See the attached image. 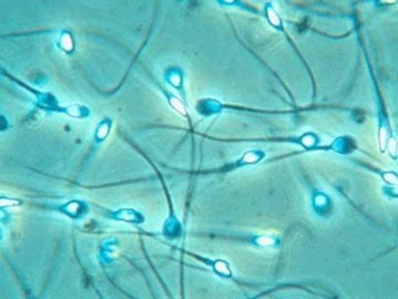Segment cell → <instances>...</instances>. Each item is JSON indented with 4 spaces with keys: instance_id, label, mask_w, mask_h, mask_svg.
I'll return each mask as SVG.
<instances>
[{
    "instance_id": "obj_1",
    "label": "cell",
    "mask_w": 398,
    "mask_h": 299,
    "mask_svg": "<svg viewBox=\"0 0 398 299\" xmlns=\"http://www.w3.org/2000/svg\"><path fill=\"white\" fill-rule=\"evenodd\" d=\"M185 253L187 255H190L194 258H196L197 261H199V262L207 264V266L213 267L214 273H216L217 275H219V276H222L225 278H230L232 276V273H231V269H230L229 264L226 261H221V259H216V261H212V259L205 258L200 255H196L194 253H190V252H185Z\"/></svg>"
},
{
    "instance_id": "obj_2",
    "label": "cell",
    "mask_w": 398,
    "mask_h": 299,
    "mask_svg": "<svg viewBox=\"0 0 398 299\" xmlns=\"http://www.w3.org/2000/svg\"><path fill=\"white\" fill-rule=\"evenodd\" d=\"M163 92H164V94L166 95V99H167V101H168V103H169V106L171 107V109H174V110L176 111L177 113H179L181 115L187 118V116H188V112H187V109L185 107V104L183 103V101L179 100L176 95H174L173 93H170L168 91L163 90Z\"/></svg>"
},
{
    "instance_id": "obj_3",
    "label": "cell",
    "mask_w": 398,
    "mask_h": 299,
    "mask_svg": "<svg viewBox=\"0 0 398 299\" xmlns=\"http://www.w3.org/2000/svg\"><path fill=\"white\" fill-rule=\"evenodd\" d=\"M66 45L69 46L70 50H72V49H73V47H74V45H73V39H72L71 34H70V33H65L64 36L61 38V41H60V46H61V48L63 49L64 51L68 52V47H66Z\"/></svg>"
}]
</instances>
